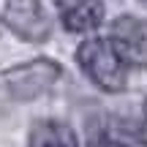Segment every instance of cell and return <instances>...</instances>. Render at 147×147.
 Wrapping results in <instances>:
<instances>
[{
  "instance_id": "1",
  "label": "cell",
  "mask_w": 147,
  "mask_h": 147,
  "mask_svg": "<svg viewBox=\"0 0 147 147\" xmlns=\"http://www.w3.org/2000/svg\"><path fill=\"white\" fill-rule=\"evenodd\" d=\"M76 63L84 71V76L106 93H120L128 82L125 60L117 55L109 38H87L76 49Z\"/></svg>"
},
{
  "instance_id": "2",
  "label": "cell",
  "mask_w": 147,
  "mask_h": 147,
  "mask_svg": "<svg viewBox=\"0 0 147 147\" xmlns=\"http://www.w3.org/2000/svg\"><path fill=\"white\" fill-rule=\"evenodd\" d=\"M57 79H60V65L55 60L38 57V60H30L25 65H16V68L5 71L3 87L14 101H33L41 93H47Z\"/></svg>"
},
{
  "instance_id": "3",
  "label": "cell",
  "mask_w": 147,
  "mask_h": 147,
  "mask_svg": "<svg viewBox=\"0 0 147 147\" xmlns=\"http://www.w3.org/2000/svg\"><path fill=\"white\" fill-rule=\"evenodd\" d=\"M3 22L22 41H33V44L47 41L52 33V25H49V16L41 0H5Z\"/></svg>"
},
{
  "instance_id": "4",
  "label": "cell",
  "mask_w": 147,
  "mask_h": 147,
  "mask_svg": "<svg viewBox=\"0 0 147 147\" xmlns=\"http://www.w3.org/2000/svg\"><path fill=\"white\" fill-rule=\"evenodd\" d=\"M112 47L117 49L125 65L147 68V19L139 16H117L112 22Z\"/></svg>"
},
{
  "instance_id": "5",
  "label": "cell",
  "mask_w": 147,
  "mask_h": 147,
  "mask_svg": "<svg viewBox=\"0 0 147 147\" xmlns=\"http://www.w3.org/2000/svg\"><path fill=\"white\" fill-rule=\"evenodd\" d=\"M60 22L71 33H87L104 22V3L101 0H55Z\"/></svg>"
},
{
  "instance_id": "6",
  "label": "cell",
  "mask_w": 147,
  "mask_h": 147,
  "mask_svg": "<svg viewBox=\"0 0 147 147\" xmlns=\"http://www.w3.org/2000/svg\"><path fill=\"white\" fill-rule=\"evenodd\" d=\"M27 147H79L76 136L65 123L60 120H41L33 125Z\"/></svg>"
},
{
  "instance_id": "7",
  "label": "cell",
  "mask_w": 147,
  "mask_h": 147,
  "mask_svg": "<svg viewBox=\"0 0 147 147\" xmlns=\"http://www.w3.org/2000/svg\"><path fill=\"white\" fill-rule=\"evenodd\" d=\"M134 136H136L142 144H147V101L142 106V117H139V123H136V134H134Z\"/></svg>"
},
{
  "instance_id": "8",
  "label": "cell",
  "mask_w": 147,
  "mask_h": 147,
  "mask_svg": "<svg viewBox=\"0 0 147 147\" xmlns=\"http://www.w3.org/2000/svg\"><path fill=\"white\" fill-rule=\"evenodd\" d=\"M142 3H144V5H147V0H142Z\"/></svg>"
}]
</instances>
